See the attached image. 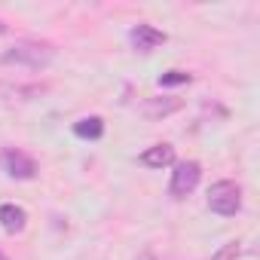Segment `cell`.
Listing matches in <instances>:
<instances>
[{"instance_id":"cell-1","label":"cell","mask_w":260,"mask_h":260,"mask_svg":"<svg viewBox=\"0 0 260 260\" xmlns=\"http://www.w3.org/2000/svg\"><path fill=\"white\" fill-rule=\"evenodd\" d=\"M52 58H55V46L43 40H22L0 55L4 64H25V68H46Z\"/></svg>"},{"instance_id":"cell-2","label":"cell","mask_w":260,"mask_h":260,"mask_svg":"<svg viewBox=\"0 0 260 260\" xmlns=\"http://www.w3.org/2000/svg\"><path fill=\"white\" fill-rule=\"evenodd\" d=\"M208 208L214 214H220V217L239 214V208H242V190H239V184H233V181L211 184V190H208Z\"/></svg>"},{"instance_id":"cell-3","label":"cell","mask_w":260,"mask_h":260,"mask_svg":"<svg viewBox=\"0 0 260 260\" xmlns=\"http://www.w3.org/2000/svg\"><path fill=\"white\" fill-rule=\"evenodd\" d=\"M0 169H4L10 178H16V181L37 178V162L25 150H19V147H4V150H0Z\"/></svg>"},{"instance_id":"cell-4","label":"cell","mask_w":260,"mask_h":260,"mask_svg":"<svg viewBox=\"0 0 260 260\" xmlns=\"http://www.w3.org/2000/svg\"><path fill=\"white\" fill-rule=\"evenodd\" d=\"M199 178H202V166H199L196 159H190V162H181V166L172 172L169 193H172L175 199H184V196H190V193L199 187Z\"/></svg>"},{"instance_id":"cell-5","label":"cell","mask_w":260,"mask_h":260,"mask_svg":"<svg viewBox=\"0 0 260 260\" xmlns=\"http://www.w3.org/2000/svg\"><path fill=\"white\" fill-rule=\"evenodd\" d=\"M128 43H132L138 52H153L156 46L166 43V31H159L153 25H135L128 31Z\"/></svg>"},{"instance_id":"cell-6","label":"cell","mask_w":260,"mask_h":260,"mask_svg":"<svg viewBox=\"0 0 260 260\" xmlns=\"http://www.w3.org/2000/svg\"><path fill=\"white\" fill-rule=\"evenodd\" d=\"M0 226H4V233H10V236L22 233L28 226V211L22 205H16V202H4L0 205Z\"/></svg>"},{"instance_id":"cell-7","label":"cell","mask_w":260,"mask_h":260,"mask_svg":"<svg viewBox=\"0 0 260 260\" xmlns=\"http://www.w3.org/2000/svg\"><path fill=\"white\" fill-rule=\"evenodd\" d=\"M138 162L147 166V169H166V166L175 162V147L172 144H153L138 156Z\"/></svg>"},{"instance_id":"cell-8","label":"cell","mask_w":260,"mask_h":260,"mask_svg":"<svg viewBox=\"0 0 260 260\" xmlns=\"http://www.w3.org/2000/svg\"><path fill=\"white\" fill-rule=\"evenodd\" d=\"M74 135H77V138L98 141V138L104 135V122H101V116H83V119H77V122H74Z\"/></svg>"},{"instance_id":"cell-9","label":"cell","mask_w":260,"mask_h":260,"mask_svg":"<svg viewBox=\"0 0 260 260\" xmlns=\"http://www.w3.org/2000/svg\"><path fill=\"white\" fill-rule=\"evenodd\" d=\"M181 107V101L178 98H147V104H144V113L150 116V119H159V116H169V113H175Z\"/></svg>"},{"instance_id":"cell-10","label":"cell","mask_w":260,"mask_h":260,"mask_svg":"<svg viewBox=\"0 0 260 260\" xmlns=\"http://www.w3.org/2000/svg\"><path fill=\"white\" fill-rule=\"evenodd\" d=\"M193 77L187 74V71H169V74H162L159 77V86L166 89V86H184V83H190Z\"/></svg>"},{"instance_id":"cell-11","label":"cell","mask_w":260,"mask_h":260,"mask_svg":"<svg viewBox=\"0 0 260 260\" xmlns=\"http://www.w3.org/2000/svg\"><path fill=\"white\" fill-rule=\"evenodd\" d=\"M236 257H239V242H226L211 260H236Z\"/></svg>"},{"instance_id":"cell-12","label":"cell","mask_w":260,"mask_h":260,"mask_svg":"<svg viewBox=\"0 0 260 260\" xmlns=\"http://www.w3.org/2000/svg\"><path fill=\"white\" fill-rule=\"evenodd\" d=\"M0 260H7V257H4V254H0Z\"/></svg>"}]
</instances>
